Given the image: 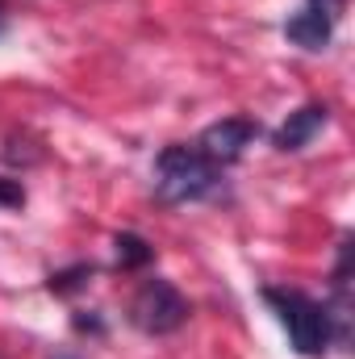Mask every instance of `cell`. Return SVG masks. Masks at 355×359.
Instances as JSON below:
<instances>
[{"label": "cell", "mask_w": 355, "mask_h": 359, "mask_svg": "<svg viewBox=\"0 0 355 359\" xmlns=\"http://www.w3.org/2000/svg\"><path fill=\"white\" fill-rule=\"evenodd\" d=\"M260 138V121H251V117H222V121H213L205 134H201V142H196V151L209 159V163H234V159H243V151L251 147Z\"/></svg>", "instance_id": "5b68a950"}, {"label": "cell", "mask_w": 355, "mask_h": 359, "mask_svg": "<svg viewBox=\"0 0 355 359\" xmlns=\"http://www.w3.org/2000/svg\"><path fill=\"white\" fill-rule=\"evenodd\" d=\"M88 276H92V264H76V268H67V271H55L51 276V292H76Z\"/></svg>", "instance_id": "ba28073f"}, {"label": "cell", "mask_w": 355, "mask_h": 359, "mask_svg": "<svg viewBox=\"0 0 355 359\" xmlns=\"http://www.w3.org/2000/svg\"><path fill=\"white\" fill-rule=\"evenodd\" d=\"M343 4L347 0H305V8L284 21V38L301 50H326L335 38V21H339Z\"/></svg>", "instance_id": "277c9868"}, {"label": "cell", "mask_w": 355, "mask_h": 359, "mask_svg": "<svg viewBox=\"0 0 355 359\" xmlns=\"http://www.w3.org/2000/svg\"><path fill=\"white\" fill-rule=\"evenodd\" d=\"M21 205H25V188H21V180L0 176V209H21Z\"/></svg>", "instance_id": "9c48e42d"}, {"label": "cell", "mask_w": 355, "mask_h": 359, "mask_svg": "<svg viewBox=\"0 0 355 359\" xmlns=\"http://www.w3.org/2000/svg\"><path fill=\"white\" fill-rule=\"evenodd\" d=\"M113 247H117V268L121 271H138L155 259V247H151L142 234H117Z\"/></svg>", "instance_id": "52a82bcc"}, {"label": "cell", "mask_w": 355, "mask_h": 359, "mask_svg": "<svg viewBox=\"0 0 355 359\" xmlns=\"http://www.w3.org/2000/svg\"><path fill=\"white\" fill-rule=\"evenodd\" d=\"M326 117H330L326 104H301V109L288 113V121L272 134V147H276V151H301V147L326 126Z\"/></svg>", "instance_id": "8992f818"}, {"label": "cell", "mask_w": 355, "mask_h": 359, "mask_svg": "<svg viewBox=\"0 0 355 359\" xmlns=\"http://www.w3.org/2000/svg\"><path fill=\"white\" fill-rule=\"evenodd\" d=\"M130 322L142 334H176L188 322V301L172 280H147L130 301Z\"/></svg>", "instance_id": "3957f363"}, {"label": "cell", "mask_w": 355, "mask_h": 359, "mask_svg": "<svg viewBox=\"0 0 355 359\" xmlns=\"http://www.w3.org/2000/svg\"><path fill=\"white\" fill-rule=\"evenodd\" d=\"M55 359H80V355H72V351H59V355H55Z\"/></svg>", "instance_id": "30bf717a"}, {"label": "cell", "mask_w": 355, "mask_h": 359, "mask_svg": "<svg viewBox=\"0 0 355 359\" xmlns=\"http://www.w3.org/2000/svg\"><path fill=\"white\" fill-rule=\"evenodd\" d=\"M222 188V168L209 163L196 147H163L155 159V192L168 205L205 201Z\"/></svg>", "instance_id": "6da1fadb"}, {"label": "cell", "mask_w": 355, "mask_h": 359, "mask_svg": "<svg viewBox=\"0 0 355 359\" xmlns=\"http://www.w3.org/2000/svg\"><path fill=\"white\" fill-rule=\"evenodd\" d=\"M0 34H4V4H0Z\"/></svg>", "instance_id": "8fae6325"}, {"label": "cell", "mask_w": 355, "mask_h": 359, "mask_svg": "<svg viewBox=\"0 0 355 359\" xmlns=\"http://www.w3.org/2000/svg\"><path fill=\"white\" fill-rule=\"evenodd\" d=\"M264 301L276 309V318L288 330V343L297 355H322L335 339V313L318 305L314 297L297 288H264Z\"/></svg>", "instance_id": "7a4b0ae2"}]
</instances>
